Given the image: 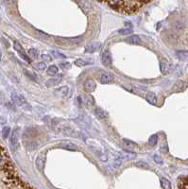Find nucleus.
Returning a JSON list of instances; mask_svg holds the SVG:
<instances>
[{
    "instance_id": "1",
    "label": "nucleus",
    "mask_w": 188,
    "mask_h": 189,
    "mask_svg": "<svg viewBox=\"0 0 188 189\" xmlns=\"http://www.w3.org/2000/svg\"><path fill=\"white\" fill-rule=\"evenodd\" d=\"M103 4H107L115 10L125 14H132L137 13V10L149 1H103Z\"/></svg>"
},
{
    "instance_id": "2",
    "label": "nucleus",
    "mask_w": 188,
    "mask_h": 189,
    "mask_svg": "<svg viewBox=\"0 0 188 189\" xmlns=\"http://www.w3.org/2000/svg\"><path fill=\"white\" fill-rule=\"evenodd\" d=\"M2 182V189H34L29 185L28 183L21 181L17 175L7 177V178H1Z\"/></svg>"
},
{
    "instance_id": "3",
    "label": "nucleus",
    "mask_w": 188,
    "mask_h": 189,
    "mask_svg": "<svg viewBox=\"0 0 188 189\" xmlns=\"http://www.w3.org/2000/svg\"><path fill=\"white\" fill-rule=\"evenodd\" d=\"M19 129H16L15 131H13V132L12 133L10 138V147L12 149V150H17L20 147V142H19Z\"/></svg>"
},
{
    "instance_id": "4",
    "label": "nucleus",
    "mask_w": 188,
    "mask_h": 189,
    "mask_svg": "<svg viewBox=\"0 0 188 189\" xmlns=\"http://www.w3.org/2000/svg\"><path fill=\"white\" fill-rule=\"evenodd\" d=\"M54 95L57 98L61 99H66L67 96L70 95V88L68 86H62L60 88H57L54 91Z\"/></svg>"
},
{
    "instance_id": "5",
    "label": "nucleus",
    "mask_w": 188,
    "mask_h": 189,
    "mask_svg": "<svg viewBox=\"0 0 188 189\" xmlns=\"http://www.w3.org/2000/svg\"><path fill=\"white\" fill-rule=\"evenodd\" d=\"M122 145H123V148H124L125 150L129 151V152H131V151H136L138 150L139 147L138 145L135 144L134 142L131 141V140H128V139H123L122 141Z\"/></svg>"
},
{
    "instance_id": "6",
    "label": "nucleus",
    "mask_w": 188,
    "mask_h": 189,
    "mask_svg": "<svg viewBox=\"0 0 188 189\" xmlns=\"http://www.w3.org/2000/svg\"><path fill=\"white\" fill-rule=\"evenodd\" d=\"M76 123L78 124V125H79L80 127H82L84 129H88L90 127V124H91V121L89 119V117L87 115H79L77 119H76Z\"/></svg>"
},
{
    "instance_id": "7",
    "label": "nucleus",
    "mask_w": 188,
    "mask_h": 189,
    "mask_svg": "<svg viewBox=\"0 0 188 189\" xmlns=\"http://www.w3.org/2000/svg\"><path fill=\"white\" fill-rule=\"evenodd\" d=\"M62 78H63L62 74L56 75V76H54V77H52L51 79H48L47 82H46V85L47 86V87H53V86H56V85H58L59 83L62 82Z\"/></svg>"
},
{
    "instance_id": "8",
    "label": "nucleus",
    "mask_w": 188,
    "mask_h": 189,
    "mask_svg": "<svg viewBox=\"0 0 188 189\" xmlns=\"http://www.w3.org/2000/svg\"><path fill=\"white\" fill-rule=\"evenodd\" d=\"M12 100L14 104H16L17 106H22L24 104L26 103V99L22 95H20L18 93H12Z\"/></svg>"
},
{
    "instance_id": "9",
    "label": "nucleus",
    "mask_w": 188,
    "mask_h": 189,
    "mask_svg": "<svg viewBox=\"0 0 188 189\" xmlns=\"http://www.w3.org/2000/svg\"><path fill=\"white\" fill-rule=\"evenodd\" d=\"M83 87H84V90L87 92V93H92V92H94L95 90V80L92 79H87L84 82V84H83Z\"/></svg>"
},
{
    "instance_id": "10",
    "label": "nucleus",
    "mask_w": 188,
    "mask_h": 189,
    "mask_svg": "<svg viewBox=\"0 0 188 189\" xmlns=\"http://www.w3.org/2000/svg\"><path fill=\"white\" fill-rule=\"evenodd\" d=\"M45 164H46V155H45V153H41L35 161L36 167L42 171L45 166Z\"/></svg>"
},
{
    "instance_id": "11",
    "label": "nucleus",
    "mask_w": 188,
    "mask_h": 189,
    "mask_svg": "<svg viewBox=\"0 0 188 189\" xmlns=\"http://www.w3.org/2000/svg\"><path fill=\"white\" fill-rule=\"evenodd\" d=\"M112 55H111V53L109 51H104V53L102 54V57H101V62H102V64L105 66H109L111 65V63H112Z\"/></svg>"
},
{
    "instance_id": "12",
    "label": "nucleus",
    "mask_w": 188,
    "mask_h": 189,
    "mask_svg": "<svg viewBox=\"0 0 188 189\" xmlns=\"http://www.w3.org/2000/svg\"><path fill=\"white\" fill-rule=\"evenodd\" d=\"M58 147L62 148V149H67V150H70V151H76V150H78L77 145H75L72 142H62V143H61L60 145H59Z\"/></svg>"
},
{
    "instance_id": "13",
    "label": "nucleus",
    "mask_w": 188,
    "mask_h": 189,
    "mask_svg": "<svg viewBox=\"0 0 188 189\" xmlns=\"http://www.w3.org/2000/svg\"><path fill=\"white\" fill-rule=\"evenodd\" d=\"M114 77L109 73H103L100 77V82L102 84H109L114 82Z\"/></svg>"
},
{
    "instance_id": "14",
    "label": "nucleus",
    "mask_w": 188,
    "mask_h": 189,
    "mask_svg": "<svg viewBox=\"0 0 188 189\" xmlns=\"http://www.w3.org/2000/svg\"><path fill=\"white\" fill-rule=\"evenodd\" d=\"M100 46H101L100 43H96V42L93 43V44H91L85 47V53H94L98 49H99Z\"/></svg>"
},
{
    "instance_id": "15",
    "label": "nucleus",
    "mask_w": 188,
    "mask_h": 189,
    "mask_svg": "<svg viewBox=\"0 0 188 189\" xmlns=\"http://www.w3.org/2000/svg\"><path fill=\"white\" fill-rule=\"evenodd\" d=\"M160 69L163 74H167L169 70V64L165 59H161L160 60Z\"/></svg>"
},
{
    "instance_id": "16",
    "label": "nucleus",
    "mask_w": 188,
    "mask_h": 189,
    "mask_svg": "<svg viewBox=\"0 0 188 189\" xmlns=\"http://www.w3.org/2000/svg\"><path fill=\"white\" fill-rule=\"evenodd\" d=\"M126 42L130 45H141V40L137 35H132L128 37L126 39Z\"/></svg>"
},
{
    "instance_id": "17",
    "label": "nucleus",
    "mask_w": 188,
    "mask_h": 189,
    "mask_svg": "<svg viewBox=\"0 0 188 189\" xmlns=\"http://www.w3.org/2000/svg\"><path fill=\"white\" fill-rule=\"evenodd\" d=\"M95 116L98 118V119H100V120H102V119H104V118H106L107 117V113H106V112L102 109V108H100V107H96L95 108Z\"/></svg>"
},
{
    "instance_id": "18",
    "label": "nucleus",
    "mask_w": 188,
    "mask_h": 189,
    "mask_svg": "<svg viewBox=\"0 0 188 189\" xmlns=\"http://www.w3.org/2000/svg\"><path fill=\"white\" fill-rule=\"evenodd\" d=\"M146 99L148 103H150L151 105H157V96L154 93H148L146 95Z\"/></svg>"
},
{
    "instance_id": "19",
    "label": "nucleus",
    "mask_w": 188,
    "mask_h": 189,
    "mask_svg": "<svg viewBox=\"0 0 188 189\" xmlns=\"http://www.w3.org/2000/svg\"><path fill=\"white\" fill-rule=\"evenodd\" d=\"M92 62H87L85 60H82V59H78L77 61H75V65H77L79 67H83V66H86L89 65V64H92Z\"/></svg>"
},
{
    "instance_id": "20",
    "label": "nucleus",
    "mask_w": 188,
    "mask_h": 189,
    "mask_svg": "<svg viewBox=\"0 0 188 189\" xmlns=\"http://www.w3.org/2000/svg\"><path fill=\"white\" fill-rule=\"evenodd\" d=\"M160 182H161V186H162L163 189H171V183L167 179H165V178H161Z\"/></svg>"
},
{
    "instance_id": "21",
    "label": "nucleus",
    "mask_w": 188,
    "mask_h": 189,
    "mask_svg": "<svg viewBox=\"0 0 188 189\" xmlns=\"http://www.w3.org/2000/svg\"><path fill=\"white\" fill-rule=\"evenodd\" d=\"M46 73H47V75L53 76V77H54V76L58 73V67L56 65H54V64H52V65H50L49 67H47Z\"/></svg>"
},
{
    "instance_id": "22",
    "label": "nucleus",
    "mask_w": 188,
    "mask_h": 189,
    "mask_svg": "<svg viewBox=\"0 0 188 189\" xmlns=\"http://www.w3.org/2000/svg\"><path fill=\"white\" fill-rule=\"evenodd\" d=\"M13 48L16 52H18L19 54H25V50L24 48L22 47V45H20L17 41L13 42Z\"/></svg>"
},
{
    "instance_id": "23",
    "label": "nucleus",
    "mask_w": 188,
    "mask_h": 189,
    "mask_svg": "<svg viewBox=\"0 0 188 189\" xmlns=\"http://www.w3.org/2000/svg\"><path fill=\"white\" fill-rule=\"evenodd\" d=\"M176 56H177V58H179L180 60H185V59L188 58V51H185V50L177 51Z\"/></svg>"
},
{
    "instance_id": "24",
    "label": "nucleus",
    "mask_w": 188,
    "mask_h": 189,
    "mask_svg": "<svg viewBox=\"0 0 188 189\" xmlns=\"http://www.w3.org/2000/svg\"><path fill=\"white\" fill-rule=\"evenodd\" d=\"M185 87V85H184V82H182V80H178L173 86V90L175 91H181Z\"/></svg>"
},
{
    "instance_id": "25",
    "label": "nucleus",
    "mask_w": 188,
    "mask_h": 189,
    "mask_svg": "<svg viewBox=\"0 0 188 189\" xmlns=\"http://www.w3.org/2000/svg\"><path fill=\"white\" fill-rule=\"evenodd\" d=\"M179 187L180 189H188V176L181 180L179 183Z\"/></svg>"
},
{
    "instance_id": "26",
    "label": "nucleus",
    "mask_w": 188,
    "mask_h": 189,
    "mask_svg": "<svg viewBox=\"0 0 188 189\" xmlns=\"http://www.w3.org/2000/svg\"><path fill=\"white\" fill-rule=\"evenodd\" d=\"M10 127L6 126V127H4L2 129L1 134H2V138L3 139H7L10 136Z\"/></svg>"
},
{
    "instance_id": "27",
    "label": "nucleus",
    "mask_w": 188,
    "mask_h": 189,
    "mask_svg": "<svg viewBox=\"0 0 188 189\" xmlns=\"http://www.w3.org/2000/svg\"><path fill=\"white\" fill-rule=\"evenodd\" d=\"M158 143V136L155 135V134H153V135H151L149 137L148 139V144L150 146H152V147H154V146H156Z\"/></svg>"
},
{
    "instance_id": "28",
    "label": "nucleus",
    "mask_w": 188,
    "mask_h": 189,
    "mask_svg": "<svg viewBox=\"0 0 188 189\" xmlns=\"http://www.w3.org/2000/svg\"><path fill=\"white\" fill-rule=\"evenodd\" d=\"M85 104L87 105V107H90V106H93L95 104V99L92 96H86V99H85Z\"/></svg>"
},
{
    "instance_id": "29",
    "label": "nucleus",
    "mask_w": 188,
    "mask_h": 189,
    "mask_svg": "<svg viewBox=\"0 0 188 189\" xmlns=\"http://www.w3.org/2000/svg\"><path fill=\"white\" fill-rule=\"evenodd\" d=\"M135 165L137 167H140V168H144V169H148L149 168V165L146 163V162H143V161H138L135 164Z\"/></svg>"
},
{
    "instance_id": "30",
    "label": "nucleus",
    "mask_w": 188,
    "mask_h": 189,
    "mask_svg": "<svg viewBox=\"0 0 188 189\" xmlns=\"http://www.w3.org/2000/svg\"><path fill=\"white\" fill-rule=\"evenodd\" d=\"M28 54L29 56H31L33 59H36L39 55V52H38V50H37V49H35V48H30V49H29V51H28Z\"/></svg>"
},
{
    "instance_id": "31",
    "label": "nucleus",
    "mask_w": 188,
    "mask_h": 189,
    "mask_svg": "<svg viewBox=\"0 0 188 189\" xmlns=\"http://www.w3.org/2000/svg\"><path fill=\"white\" fill-rule=\"evenodd\" d=\"M51 53H52V56L54 57V58H56V59H65L66 58L65 56L63 55V54H62L60 52H57L55 50H53Z\"/></svg>"
},
{
    "instance_id": "32",
    "label": "nucleus",
    "mask_w": 188,
    "mask_h": 189,
    "mask_svg": "<svg viewBox=\"0 0 188 189\" xmlns=\"http://www.w3.org/2000/svg\"><path fill=\"white\" fill-rule=\"evenodd\" d=\"M153 160H154V162L156 164H158V165H163L164 164V161H163V159L160 157V156L158 155V154H154L153 155Z\"/></svg>"
},
{
    "instance_id": "33",
    "label": "nucleus",
    "mask_w": 188,
    "mask_h": 189,
    "mask_svg": "<svg viewBox=\"0 0 188 189\" xmlns=\"http://www.w3.org/2000/svg\"><path fill=\"white\" fill-rule=\"evenodd\" d=\"M131 32H132L131 28L123 29H120V30H119V33H120V34H122V35H129V34H131Z\"/></svg>"
},
{
    "instance_id": "34",
    "label": "nucleus",
    "mask_w": 188,
    "mask_h": 189,
    "mask_svg": "<svg viewBox=\"0 0 188 189\" xmlns=\"http://www.w3.org/2000/svg\"><path fill=\"white\" fill-rule=\"evenodd\" d=\"M24 73L26 74V77H29L30 79H32V80H36L35 74L31 73L30 71H28V70H26V69H24Z\"/></svg>"
},
{
    "instance_id": "35",
    "label": "nucleus",
    "mask_w": 188,
    "mask_h": 189,
    "mask_svg": "<svg viewBox=\"0 0 188 189\" xmlns=\"http://www.w3.org/2000/svg\"><path fill=\"white\" fill-rule=\"evenodd\" d=\"M136 156L135 153H131V152H128V153H124V154H122V157L123 158H125V159H129V160H131L133 159L134 157Z\"/></svg>"
},
{
    "instance_id": "36",
    "label": "nucleus",
    "mask_w": 188,
    "mask_h": 189,
    "mask_svg": "<svg viewBox=\"0 0 188 189\" xmlns=\"http://www.w3.org/2000/svg\"><path fill=\"white\" fill-rule=\"evenodd\" d=\"M60 67L63 70H66V69H69L71 67V64L69 63L68 62H63V63H60Z\"/></svg>"
},
{
    "instance_id": "37",
    "label": "nucleus",
    "mask_w": 188,
    "mask_h": 189,
    "mask_svg": "<svg viewBox=\"0 0 188 189\" xmlns=\"http://www.w3.org/2000/svg\"><path fill=\"white\" fill-rule=\"evenodd\" d=\"M36 68L38 69V70H45L46 68V64L44 62L38 63L36 64Z\"/></svg>"
},
{
    "instance_id": "38",
    "label": "nucleus",
    "mask_w": 188,
    "mask_h": 189,
    "mask_svg": "<svg viewBox=\"0 0 188 189\" xmlns=\"http://www.w3.org/2000/svg\"><path fill=\"white\" fill-rule=\"evenodd\" d=\"M19 55H20L21 59H22V60H24L26 63H31V60L29 58V56L26 55V53H25V54H19Z\"/></svg>"
},
{
    "instance_id": "39",
    "label": "nucleus",
    "mask_w": 188,
    "mask_h": 189,
    "mask_svg": "<svg viewBox=\"0 0 188 189\" xmlns=\"http://www.w3.org/2000/svg\"><path fill=\"white\" fill-rule=\"evenodd\" d=\"M41 57H42L43 60H45V61H46V62H50V61L52 60L51 57H50L49 55H47V54H43V55H42Z\"/></svg>"
},
{
    "instance_id": "40",
    "label": "nucleus",
    "mask_w": 188,
    "mask_h": 189,
    "mask_svg": "<svg viewBox=\"0 0 188 189\" xmlns=\"http://www.w3.org/2000/svg\"><path fill=\"white\" fill-rule=\"evenodd\" d=\"M184 39H185V41H186V43L188 44V32L185 34V36H184Z\"/></svg>"
}]
</instances>
